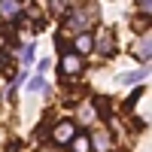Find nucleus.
I'll use <instances>...</instances> for the list:
<instances>
[{
    "mask_svg": "<svg viewBox=\"0 0 152 152\" xmlns=\"http://www.w3.org/2000/svg\"><path fill=\"white\" fill-rule=\"evenodd\" d=\"M94 21H97V9L94 6H82V9H73L70 15H67V28L85 31V28H91Z\"/></svg>",
    "mask_w": 152,
    "mask_h": 152,
    "instance_id": "1",
    "label": "nucleus"
},
{
    "mask_svg": "<svg viewBox=\"0 0 152 152\" xmlns=\"http://www.w3.org/2000/svg\"><path fill=\"white\" fill-rule=\"evenodd\" d=\"M91 49H97V55H104V58H110L113 52H116V37H113V31H97V37L91 40Z\"/></svg>",
    "mask_w": 152,
    "mask_h": 152,
    "instance_id": "2",
    "label": "nucleus"
},
{
    "mask_svg": "<svg viewBox=\"0 0 152 152\" xmlns=\"http://www.w3.org/2000/svg\"><path fill=\"white\" fill-rule=\"evenodd\" d=\"M73 134H76V125L67 119V122H58V125H55V131H52V140H55L58 146H67V143L73 140Z\"/></svg>",
    "mask_w": 152,
    "mask_h": 152,
    "instance_id": "3",
    "label": "nucleus"
},
{
    "mask_svg": "<svg viewBox=\"0 0 152 152\" xmlns=\"http://www.w3.org/2000/svg\"><path fill=\"white\" fill-rule=\"evenodd\" d=\"M82 67H85V61L76 55V52L61 58V76H76V73H82Z\"/></svg>",
    "mask_w": 152,
    "mask_h": 152,
    "instance_id": "4",
    "label": "nucleus"
},
{
    "mask_svg": "<svg viewBox=\"0 0 152 152\" xmlns=\"http://www.w3.org/2000/svg\"><path fill=\"white\" fill-rule=\"evenodd\" d=\"M134 55H137V61L149 64V55H152V37H149V31H146L137 43H134Z\"/></svg>",
    "mask_w": 152,
    "mask_h": 152,
    "instance_id": "5",
    "label": "nucleus"
},
{
    "mask_svg": "<svg viewBox=\"0 0 152 152\" xmlns=\"http://www.w3.org/2000/svg\"><path fill=\"white\" fill-rule=\"evenodd\" d=\"M67 146H70V152H91V137L88 134H73V140Z\"/></svg>",
    "mask_w": 152,
    "mask_h": 152,
    "instance_id": "6",
    "label": "nucleus"
},
{
    "mask_svg": "<svg viewBox=\"0 0 152 152\" xmlns=\"http://www.w3.org/2000/svg\"><path fill=\"white\" fill-rule=\"evenodd\" d=\"M73 46H76V55H88L91 52V37H88L85 31H79L76 40H73Z\"/></svg>",
    "mask_w": 152,
    "mask_h": 152,
    "instance_id": "7",
    "label": "nucleus"
},
{
    "mask_svg": "<svg viewBox=\"0 0 152 152\" xmlns=\"http://www.w3.org/2000/svg\"><path fill=\"white\" fill-rule=\"evenodd\" d=\"M143 79H146V64H143V70H134V73L119 76V82H122V85H137V82H143Z\"/></svg>",
    "mask_w": 152,
    "mask_h": 152,
    "instance_id": "8",
    "label": "nucleus"
},
{
    "mask_svg": "<svg viewBox=\"0 0 152 152\" xmlns=\"http://www.w3.org/2000/svg\"><path fill=\"white\" fill-rule=\"evenodd\" d=\"M0 12H3L6 18H15L18 12H21L18 9V0H0Z\"/></svg>",
    "mask_w": 152,
    "mask_h": 152,
    "instance_id": "9",
    "label": "nucleus"
},
{
    "mask_svg": "<svg viewBox=\"0 0 152 152\" xmlns=\"http://www.w3.org/2000/svg\"><path fill=\"white\" fill-rule=\"evenodd\" d=\"M28 88H31V91H43V88H46V79H43V73H37L34 79L28 82Z\"/></svg>",
    "mask_w": 152,
    "mask_h": 152,
    "instance_id": "10",
    "label": "nucleus"
},
{
    "mask_svg": "<svg viewBox=\"0 0 152 152\" xmlns=\"http://www.w3.org/2000/svg\"><path fill=\"white\" fill-rule=\"evenodd\" d=\"M31 61H34V46L28 43V46L21 49V64H31Z\"/></svg>",
    "mask_w": 152,
    "mask_h": 152,
    "instance_id": "11",
    "label": "nucleus"
},
{
    "mask_svg": "<svg viewBox=\"0 0 152 152\" xmlns=\"http://www.w3.org/2000/svg\"><path fill=\"white\" fill-rule=\"evenodd\" d=\"M97 113L100 116H110V100L107 97H97Z\"/></svg>",
    "mask_w": 152,
    "mask_h": 152,
    "instance_id": "12",
    "label": "nucleus"
},
{
    "mask_svg": "<svg viewBox=\"0 0 152 152\" xmlns=\"http://www.w3.org/2000/svg\"><path fill=\"white\" fill-rule=\"evenodd\" d=\"M49 6H52V12H64L67 0H49Z\"/></svg>",
    "mask_w": 152,
    "mask_h": 152,
    "instance_id": "13",
    "label": "nucleus"
},
{
    "mask_svg": "<svg viewBox=\"0 0 152 152\" xmlns=\"http://www.w3.org/2000/svg\"><path fill=\"white\" fill-rule=\"evenodd\" d=\"M140 94H143V88H137V91H134V94L128 97V104H125V110H131V107L137 104V97H140Z\"/></svg>",
    "mask_w": 152,
    "mask_h": 152,
    "instance_id": "14",
    "label": "nucleus"
},
{
    "mask_svg": "<svg viewBox=\"0 0 152 152\" xmlns=\"http://www.w3.org/2000/svg\"><path fill=\"white\" fill-rule=\"evenodd\" d=\"M137 6H140L143 15H149V6H152V0H137Z\"/></svg>",
    "mask_w": 152,
    "mask_h": 152,
    "instance_id": "15",
    "label": "nucleus"
},
{
    "mask_svg": "<svg viewBox=\"0 0 152 152\" xmlns=\"http://www.w3.org/2000/svg\"><path fill=\"white\" fill-rule=\"evenodd\" d=\"M43 152H52V149H43Z\"/></svg>",
    "mask_w": 152,
    "mask_h": 152,
    "instance_id": "16",
    "label": "nucleus"
}]
</instances>
